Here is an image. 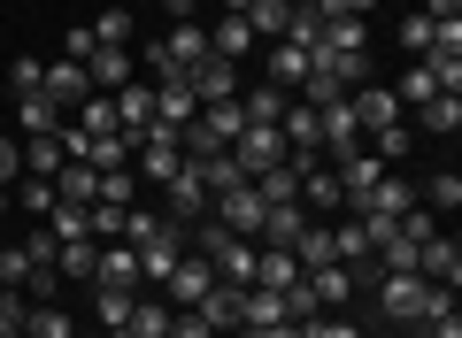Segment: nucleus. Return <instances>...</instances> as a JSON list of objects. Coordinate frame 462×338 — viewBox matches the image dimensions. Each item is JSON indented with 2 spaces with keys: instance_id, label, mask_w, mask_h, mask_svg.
<instances>
[{
  "instance_id": "obj_1",
  "label": "nucleus",
  "mask_w": 462,
  "mask_h": 338,
  "mask_svg": "<svg viewBox=\"0 0 462 338\" xmlns=\"http://www.w3.org/2000/svg\"><path fill=\"white\" fill-rule=\"evenodd\" d=\"M200 54H208V23H170L154 47H139V62H147L154 78H185Z\"/></svg>"
},
{
  "instance_id": "obj_2",
  "label": "nucleus",
  "mask_w": 462,
  "mask_h": 338,
  "mask_svg": "<svg viewBox=\"0 0 462 338\" xmlns=\"http://www.w3.org/2000/svg\"><path fill=\"white\" fill-rule=\"evenodd\" d=\"M370 300L385 307V323H416V315H424V300H431V285H424L416 269H378Z\"/></svg>"
},
{
  "instance_id": "obj_3",
  "label": "nucleus",
  "mask_w": 462,
  "mask_h": 338,
  "mask_svg": "<svg viewBox=\"0 0 462 338\" xmlns=\"http://www.w3.org/2000/svg\"><path fill=\"white\" fill-rule=\"evenodd\" d=\"M108 108H116V131H124V139H132V154H139V139L154 131V78L116 85V93H108Z\"/></svg>"
},
{
  "instance_id": "obj_4",
  "label": "nucleus",
  "mask_w": 462,
  "mask_h": 338,
  "mask_svg": "<svg viewBox=\"0 0 462 338\" xmlns=\"http://www.w3.org/2000/svg\"><path fill=\"white\" fill-rule=\"evenodd\" d=\"M416 277H424V285L462 292V246H455V231H431V239L416 246Z\"/></svg>"
},
{
  "instance_id": "obj_5",
  "label": "nucleus",
  "mask_w": 462,
  "mask_h": 338,
  "mask_svg": "<svg viewBox=\"0 0 462 338\" xmlns=\"http://www.w3.org/2000/svg\"><path fill=\"white\" fill-rule=\"evenodd\" d=\"M132 254H139V292H162L170 285V269H178V261H185V224H170L162 231V239H147V246H132Z\"/></svg>"
},
{
  "instance_id": "obj_6",
  "label": "nucleus",
  "mask_w": 462,
  "mask_h": 338,
  "mask_svg": "<svg viewBox=\"0 0 462 338\" xmlns=\"http://www.w3.org/2000/svg\"><path fill=\"white\" fill-rule=\"evenodd\" d=\"M263 208H270V200L254 193V185H231V193H216V200H208V215H216V224L231 231V239H254V224H263Z\"/></svg>"
},
{
  "instance_id": "obj_7",
  "label": "nucleus",
  "mask_w": 462,
  "mask_h": 338,
  "mask_svg": "<svg viewBox=\"0 0 462 338\" xmlns=\"http://www.w3.org/2000/svg\"><path fill=\"white\" fill-rule=\"evenodd\" d=\"M231 161H239L247 178H254V169H278V161H285V131L278 123H247L239 139H231Z\"/></svg>"
},
{
  "instance_id": "obj_8",
  "label": "nucleus",
  "mask_w": 462,
  "mask_h": 338,
  "mask_svg": "<svg viewBox=\"0 0 462 338\" xmlns=\"http://www.w3.org/2000/svg\"><path fill=\"white\" fill-rule=\"evenodd\" d=\"M185 85H193L200 108H216V100H239V62H224V54H200V62L185 69Z\"/></svg>"
},
{
  "instance_id": "obj_9",
  "label": "nucleus",
  "mask_w": 462,
  "mask_h": 338,
  "mask_svg": "<svg viewBox=\"0 0 462 338\" xmlns=\"http://www.w3.org/2000/svg\"><path fill=\"white\" fill-rule=\"evenodd\" d=\"M316 47H331V54H370V16H346V8L316 16Z\"/></svg>"
},
{
  "instance_id": "obj_10",
  "label": "nucleus",
  "mask_w": 462,
  "mask_h": 338,
  "mask_svg": "<svg viewBox=\"0 0 462 338\" xmlns=\"http://www.w3.org/2000/svg\"><path fill=\"white\" fill-rule=\"evenodd\" d=\"M409 208H416V185L385 169V178L370 185V200H363V208H355V215H363V224H393V215H409Z\"/></svg>"
},
{
  "instance_id": "obj_11",
  "label": "nucleus",
  "mask_w": 462,
  "mask_h": 338,
  "mask_svg": "<svg viewBox=\"0 0 462 338\" xmlns=\"http://www.w3.org/2000/svg\"><path fill=\"white\" fill-rule=\"evenodd\" d=\"M178 169H185V154H178V131H162V123H154L147 139H139V178L170 185V178H178Z\"/></svg>"
},
{
  "instance_id": "obj_12",
  "label": "nucleus",
  "mask_w": 462,
  "mask_h": 338,
  "mask_svg": "<svg viewBox=\"0 0 462 338\" xmlns=\"http://www.w3.org/2000/svg\"><path fill=\"white\" fill-rule=\"evenodd\" d=\"M346 108H355V123H363V139H370L378 123H401V115H409V108L393 100V85H355V93H346Z\"/></svg>"
},
{
  "instance_id": "obj_13",
  "label": "nucleus",
  "mask_w": 462,
  "mask_h": 338,
  "mask_svg": "<svg viewBox=\"0 0 462 338\" xmlns=\"http://www.w3.org/2000/svg\"><path fill=\"white\" fill-rule=\"evenodd\" d=\"M316 123H324V154H331V161L363 154V123H355V108H346V100H331V108H316Z\"/></svg>"
},
{
  "instance_id": "obj_14",
  "label": "nucleus",
  "mask_w": 462,
  "mask_h": 338,
  "mask_svg": "<svg viewBox=\"0 0 462 338\" xmlns=\"http://www.w3.org/2000/svg\"><path fill=\"white\" fill-rule=\"evenodd\" d=\"M93 285L100 292H139V254L124 239H108V246H100V261H93Z\"/></svg>"
},
{
  "instance_id": "obj_15",
  "label": "nucleus",
  "mask_w": 462,
  "mask_h": 338,
  "mask_svg": "<svg viewBox=\"0 0 462 338\" xmlns=\"http://www.w3.org/2000/svg\"><path fill=\"white\" fill-rule=\"evenodd\" d=\"M300 231H309V208H300V200H270L263 224H254V246H293Z\"/></svg>"
},
{
  "instance_id": "obj_16",
  "label": "nucleus",
  "mask_w": 462,
  "mask_h": 338,
  "mask_svg": "<svg viewBox=\"0 0 462 338\" xmlns=\"http://www.w3.org/2000/svg\"><path fill=\"white\" fill-rule=\"evenodd\" d=\"M162 193H170V200H162V215H170V224H200V215H208V185H200L193 169H178V178H170Z\"/></svg>"
},
{
  "instance_id": "obj_17",
  "label": "nucleus",
  "mask_w": 462,
  "mask_h": 338,
  "mask_svg": "<svg viewBox=\"0 0 462 338\" xmlns=\"http://www.w3.org/2000/svg\"><path fill=\"white\" fill-rule=\"evenodd\" d=\"M193 115H200L193 85H185V78H154V123H162V131H178V123H193Z\"/></svg>"
},
{
  "instance_id": "obj_18",
  "label": "nucleus",
  "mask_w": 462,
  "mask_h": 338,
  "mask_svg": "<svg viewBox=\"0 0 462 338\" xmlns=\"http://www.w3.org/2000/svg\"><path fill=\"white\" fill-rule=\"evenodd\" d=\"M216 285V269H208V254H193V246H185V261H178V269H170V307H193L200 300V292H208Z\"/></svg>"
},
{
  "instance_id": "obj_19",
  "label": "nucleus",
  "mask_w": 462,
  "mask_h": 338,
  "mask_svg": "<svg viewBox=\"0 0 462 338\" xmlns=\"http://www.w3.org/2000/svg\"><path fill=\"white\" fill-rule=\"evenodd\" d=\"M300 208L309 215H339V169H324V161H309V169H300Z\"/></svg>"
},
{
  "instance_id": "obj_20",
  "label": "nucleus",
  "mask_w": 462,
  "mask_h": 338,
  "mask_svg": "<svg viewBox=\"0 0 462 338\" xmlns=\"http://www.w3.org/2000/svg\"><path fill=\"white\" fill-rule=\"evenodd\" d=\"M85 78H93V93H116V85H132V47H93L85 54Z\"/></svg>"
},
{
  "instance_id": "obj_21",
  "label": "nucleus",
  "mask_w": 462,
  "mask_h": 338,
  "mask_svg": "<svg viewBox=\"0 0 462 338\" xmlns=\"http://www.w3.org/2000/svg\"><path fill=\"white\" fill-rule=\"evenodd\" d=\"M278 131H285V154H324V123H316L309 100H293V108L278 115Z\"/></svg>"
},
{
  "instance_id": "obj_22",
  "label": "nucleus",
  "mask_w": 462,
  "mask_h": 338,
  "mask_svg": "<svg viewBox=\"0 0 462 338\" xmlns=\"http://www.w3.org/2000/svg\"><path fill=\"white\" fill-rule=\"evenodd\" d=\"M239 292H247V285H208V292L193 300V315L208 323V331H231V338H239Z\"/></svg>"
},
{
  "instance_id": "obj_23",
  "label": "nucleus",
  "mask_w": 462,
  "mask_h": 338,
  "mask_svg": "<svg viewBox=\"0 0 462 338\" xmlns=\"http://www.w3.org/2000/svg\"><path fill=\"white\" fill-rule=\"evenodd\" d=\"M8 100H16V131H23V139H47V131L62 123V108L47 100V85H32V93H8Z\"/></svg>"
},
{
  "instance_id": "obj_24",
  "label": "nucleus",
  "mask_w": 462,
  "mask_h": 338,
  "mask_svg": "<svg viewBox=\"0 0 462 338\" xmlns=\"http://www.w3.org/2000/svg\"><path fill=\"white\" fill-rule=\"evenodd\" d=\"M309 292H316V307H346L355 300V269H346V261H324V269H309Z\"/></svg>"
},
{
  "instance_id": "obj_25",
  "label": "nucleus",
  "mask_w": 462,
  "mask_h": 338,
  "mask_svg": "<svg viewBox=\"0 0 462 338\" xmlns=\"http://www.w3.org/2000/svg\"><path fill=\"white\" fill-rule=\"evenodd\" d=\"M85 93H93L85 62H69V54H62V62H47V100H54V108H78Z\"/></svg>"
},
{
  "instance_id": "obj_26",
  "label": "nucleus",
  "mask_w": 462,
  "mask_h": 338,
  "mask_svg": "<svg viewBox=\"0 0 462 338\" xmlns=\"http://www.w3.org/2000/svg\"><path fill=\"white\" fill-rule=\"evenodd\" d=\"M254 47H263V39H254L239 16H216V23H208V54H224V62H247Z\"/></svg>"
},
{
  "instance_id": "obj_27",
  "label": "nucleus",
  "mask_w": 462,
  "mask_h": 338,
  "mask_svg": "<svg viewBox=\"0 0 462 338\" xmlns=\"http://www.w3.org/2000/svg\"><path fill=\"white\" fill-rule=\"evenodd\" d=\"M93 261H100L93 239H62L54 246V277H62V285H93Z\"/></svg>"
},
{
  "instance_id": "obj_28",
  "label": "nucleus",
  "mask_w": 462,
  "mask_h": 338,
  "mask_svg": "<svg viewBox=\"0 0 462 338\" xmlns=\"http://www.w3.org/2000/svg\"><path fill=\"white\" fill-rule=\"evenodd\" d=\"M416 123H424L431 139H455V131H462V93H431L424 108H416Z\"/></svg>"
},
{
  "instance_id": "obj_29",
  "label": "nucleus",
  "mask_w": 462,
  "mask_h": 338,
  "mask_svg": "<svg viewBox=\"0 0 462 338\" xmlns=\"http://www.w3.org/2000/svg\"><path fill=\"white\" fill-rule=\"evenodd\" d=\"M23 338H78L69 331V307L62 300H32L23 307Z\"/></svg>"
},
{
  "instance_id": "obj_30",
  "label": "nucleus",
  "mask_w": 462,
  "mask_h": 338,
  "mask_svg": "<svg viewBox=\"0 0 462 338\" xmlns=\"http://www.w3.org/2000/svg\"><path fill=\"white\" fill-rule=\"evenodd\" d=\"M185 169L208 185V200H216V193H231V185H247V169L231 161V146H224V154H208V161H185Z\"/></svg>"
},
{
  "instance_id": "obj_31",
  "label": "nucleus",
  "mask_w": 462,
  "mask_h": 338,
  "mask_svg": "<svg viewBox=\"0 0 462 338\" xmlns=\"http://www.w3.org/2000/svg\"><path fill=\"white\" fill-rule=\"evenodd\" d=\"M285 16H293L285 0H247V8H239V23H247L263 47H270V39H285Z\"/></svg>"
},
{
  "instance_id": "obj_32",
  "label": "nucleus",
  "mask_w": 462,
  "mask_h": 338,
  "mask_svg": "<svg viewBox=\"0 0 462 338\" xmlns=\"http://www.w3.org/2000/svg\"><path fill=\"white\" fill-rule=\"evenodd\" d=\"M363 146H370L378 161H409V154H416V131H409V115H401V123H378Z\"/></svg>"
},
{
  "instance_id": "obj_33",
  "label": "nucleus",
  "mask_w": 462,
  "mask_h": 338,
  "mask_svg": "<svg viewBox=\"0 0 462 338\" xmlns=\"http://www.w3.org/2000/svg\"><path fill=\"white\" fill-rule=\"evenodd\" d=\"M239 108H247V123H278V115L293 108V93H278V85H247V93H239Z\"/></svg>"
},
{
  "instance_id": "obj_34",
  "label": "nucleus",
  "mask_w": 462,
  "mask_h": 338,
  "mask_svg": "<svg viewBox=\"0 0 462 338\" xmlns=\"http://www.w3.org/2000/svg\"><path fill=\"white\" fill-rule=\"evenodd\" d=\"M254 193H263V200H300V161H278V169H254Z\"/></svg>"
},
{
  "instance_id": "obj_35",
  "label": "nucleus",
  "mask_w": 462,
  "mask_h": 338,
  "mask_svg": "<svg viewBox=\"0 0 462 338\" xmlns=\"http://www.w3.org/2000/svg\"><path fill=\"white\" fill-rule=\"evenodd\" d=\"M16 208L32 215V224H47V215L62 208V200H54V178H16Z\"/></svg>"
},
{
  "instance_id": "obj_36",
  "label": "nucleus",
  "mask_w": 462,
  "mask_h": 338,
  "mask_svg": "<svg viewBox=\"0 0 462 338\" xmlns=\"http://www.w3.org/2000/svg\"><path fill=\"white\" fill-rule=\"evenodd\" d=\"M170 315H178L170 300H139V292H132V323H124V331H132V338H162Z\"/></svg>"
},
{
  "instance_id": "obj_37",
  "label": "nucleus",
  "mask_w": 462,
  "mask_h": 338,
  "mask_svg": "<svg viewBox=\"0 0 462 338\" xmlns=\"http://www.w3.org/2000/svg\"><path fill=\"white\" fill-rule=\"evenodd\" d=\"M93 39H100V47H132V39H139V16H132V8H100V16H93Z\"/></svg>"
},
{
  "instance_id": "obj_38",
  "label": "nucleus",
  "mask_w": 462,
  "mask_h": 338,
  "mask_svg": "<svg viewBox=\"0 0 462 338\" xmlns=\"http://www.w3.org/2000/svg\"><path fill=\"white\" fill-rule=\"evenodd\" d=\"M416 200H424V208H431V215H439V224H447V215L462 208V178H455V169H439V178H431V185H424V193H416Z\"/></svg>"
},
{
  "instance_id": "obj_39",
  "label": "nucleus",
  "mask_w": 462,
  "mask_h": 338,
  "mask_svg": "<svg viewBox=\"0 0 462 338\" xmlns=\"http://www.w3.org/2000/svg\"><path fill=\"white\" fill-rule=\"evenodd\" d=\"M78 131H85V139H108V131H116L108 93H85V100H78Z\"/></svg>"
},
{
  "instance_id": "obj_40",
  "label": "nucleus",
  "mask_w": 462,
  "mask_h": 338,
  "mask_svg": "<svg viewBox=\"0 0 462 338\" xmlns=\"http://www.w3.org/2000/svg\"><path fill=\"white\" fill-rule=\"evenodd\" d=\"M62 169V146H54V131L47 139H23V178H54Z\"/></svg>"
},
{
  "instance_id": "obj_41",
  "label": "nucleus",
  "mask_w": 462,
  "mask_h": 338,
  "mask_svg": "<svg viewBox=\"0 0 462 338\" xmlns=\"http://www.w3.org/2000/svg\"><path fill=\"white\" fill-rule=\"evenodd\" d=\"M124 161H132V139H124V131H108V139L85 146V169H124Z\"/></svg>"
},
{
  "instance_id": "obj_42",
  "label": "nucleus",
  "mask_w": 462,
  "mask_h": 338,
  "mask_svg": "<svg viewBox=\"0 0 462 338\" xmlns=\"http://www.w3.org/2000/svg\"><path fill=\"white\" fill-rule=\"evenodd\" d=\"M32 277H47V269H32L23 246H0V285H8V292H32Z\"/></svg>"
},
{
  "instance_id": "obj_43",
  "label": "nucleus",
  "mask_w": 462,
  "mask_h": 338,
  "mask_svg": "<svg viewBox=\"0 0 462 338\" xmlns=\"http://www.w3.org/2000/svg\"><path fill=\"white\" fill-rule=\"evenodd\" d=\"M200 123H208L216 139L231 146V139H239V131H247V108H239V100H216V108H200Z\"/></svg>"
},
{
  "instance_id": "obj_44",
  "label": "nucleus",
  "mask_w": 462,
  "mask_h": 338,
  "mask_svg": "<svg viewBox=\"0 0 462 338\" xmlns=\"http://www.w3.org/2000/svg\"><path fill=\"white\" fill-rule=\"evenodd\" d=\"M93 315L108 323V331H124V323H132V292H100L93 285Z\"/></svg>"
},
{
  "instance_id": "obj_45",
  "label": "nucleus",
  "mask_w": 462,
  "mask_h": 338,
  "mask_svg": "<svg viewBox=\"0 0 462 338\" xmlns=\"http://www.w3.org/2000/svg\"><path fill=\"white\" fill-rule=\"evenodd\" d=\"M16 246H23V254H32V269H54V246H62V239H54L47 224H39V231H23Z\"/></svg>"
},
{
  "instance_id": "obj_46",
  "label": "nucleus",
  "mask_w": 462,
  "mask_h": 338,
  "mask_svg": "<svg viewBox=\"0 0 462 338\" xmlns=\"http://www.w3.org/2000/svg\"><path fill=\"white\" fill-rule=\"evenodd\" d=\"M300 338H363V331H355V323L331 307V315H309V323H300Z\"/></svg>"
},
{
  "instance_id": "obj_47",
  "label": "nucleus",
  "mask_w": 462,
  "mask_h": 338,
  "mask_svg": "<svg viewBox=\"0 0 462 338\" xmlns=\"http://www.w3.org/2000/svg\"><path fill=\"white\" fill-rule=\"evenodd\" d=\"M16 178H23V146L0 131V193H16Z\"/></svg>"
},
{
  "instance_id": "obj_48",
  "label": "nucleus",
  "mask_w": 462,
  "mask_h": 338,
  "mask_svg": "<svg viewBox=\"0 0 462 338\" xmlns=\"http://www.w3.org/2000/svg\"><path fill=\"white\" fill-rule=\"evenodd\" d=\"M100 200L108 208H132V169H100Z\"/></svg>"
},
{
  "instance_id": "obj_49",
  "label": "nucleus",
  "mask_w": 462,
  "mask_h": 338,
  "mask_svg": "<svg viewBox=\"0 0 462 338\" xmlns=\"http://www.w3.org/2000/svg\"><path fill=\"white\" fill-rule=\"evenodd\" d=\"M32 85H47V62H32V54H16V69H8V93H32Z\"/></svg>"
},
{
  "instance_id": "obj_50",
  "label": "nucleus",
  "mask_w": 462,
  "mask_h": 338,
  "mask_svg": "<svg viewBox=\"0 0 462 338\" xmlns=\"http://www.w3.org/2000/svg\"><path fill=\"white\" fill-rule=\"evenodd\" d=\"M393 39H401L409 54H424V47H431V16H401V32H393Z\"/></svg>"
},
{
  "instance_id": "obj_51",
  "label": "nucleus",
  "mask_w": 462,
  "mask_h": 338,
  "mask_svg": "<svg viewBox=\"0 0 462 338\" xmlns=\"http://www.w3.org/2000/svg\"><path fill=\"white\" fill-rule=\"evenodd\" d=\"M162 338H216V331H208V323L193 315V307H178V315H170V331H162Z\"/></svg>"
},
{
  "instance_id": "obj_52",
  "label": "nucleus",
  "mask_w": 462,
  "mask_h": 338,
  "mask_svg": "<svg viewBox=\"0 0 462 338\" xmlns=\"http://www.w3.org/2000/svg\"><path fill=\"white\" fill-rule=\"evenodd\" d=\"M62 47H69V62H85V54H93V47H100V39H93V23H78V32H69V39H62Z\"/></svg>"
},
{
  "instance_id": "obj_53",
  "label": "nucleus",
  "mask_w": 462,
  "mask_h": 338,
  "mask_svg": "<svg viewBox=\"0 0 462 338\" xmlns=\"http://www.w3.org/2000/svg\"><path fill=\"white\" fill-rule=\"evenodd\" d=\"M247 338H300V323H263V331H247Z\"/></svg>"
},
{
  "instance_id": "obj_54",
  "label": "nucleus",
  "mask_w": 462,
  "mask_h": 338,
  "mask_svg": "<svg viewBox=\"0 0 462 338\" xmlns=\"http://www.w3.org/2000/svg\"><path fill=\"white\" fill-rule=\"evenodd\" d=\"M339 8H346V16H370V8H378V0H339Z\"/></svg>"
},
{
  "instance_id": "obj_55",
  "label": "nucleus",
  "mask_w": 462,
  "mask_h": 338,
  "mask_svg": "<svg viewBox=\"0 0 462 338\" xmlns=\"http://www.w3.org/2000/svg\"><path fill=\"white\" fill-rule=\"evenodd\" d=\"M8 208H16V193H0V224H8Z\"/></svg>"
},
{
  "instance_id": "obj_56",
  "label": "nucleus",
  "mask_w": 462,
  "mask_h": 338,
  "mask_svg": "<svg viewBox=\"0 0 462 338\" xmlns=\"http://www.w3.org/2000/svg\"><path fill=\"white\" fill-rule=\"evenodd\" d=\"M239 8H247V0H224V16H239Z\"/></svg>"
},
{
  "instance_id": "obj_57",
  "label": "nucleus",
  "mask_w": 462,
  "mask_h": 338,
  "mask_svg": "<svg viewBox=\"0 0 462 338\" xmlns=\"http://www.w3.org/2000/svg\"><path fill=\"white\" fill-rule=\"evenodd\" d=\"M108 338H132V331H108Z\"/></svg>"
},
{
  "instance_id": "obj_58",
  "label": "nucleus",
  "mask_w": 462,
  "mask_h": 338,
  "mask_svg": "<svg viewBox=\"0 0 462 338\" xmlns=\"http://www.w3.org/2000/svg\"><path fill=\"white\" fill-rule=\"evenodd\" d=\"M239 338H247V331H239Z\"/></svg>"
}]
</instances>
